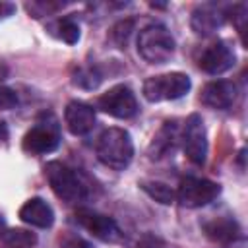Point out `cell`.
<instances>
[{
    "label": "cell",
    "instance_id": "obj_1",
    "mask_svg": "<svg viewBox=\"0 0 248 248\" xmlns=\"http://www.w3.org/2000/svg\"><path fill=\"white\" fill-rule=\"evenodd\" d=\"M97 159L114 170H124L134 157L132 136L124 128H107L97 140Z\"/></svg>",
    "mask_w": 248,
    "mask_h": 248
},
{
    "label": "cell",
    "instance_id": "obj_2",
    "mask_svg": "<svg viewBox=\"0 0 248 248\" xmlns=\"http://www.w3.org/2000/svg\"><path fill=\"white\" fill-rule=\"evenodd\" d=\"M138 52L149 64H165L174 54V39L165 25L149 23L138 35Z\"/></svg>",
    "mask_w": 248,
    "mask_h": 248
},
{
    "label": "cell",
    "instance_id": "obj_3",
    "mask_svg": "<svg viewBox=\"0 0 248 248\" xmlns=\"http://www.w3.org/2000/svg\"><path fill=\"white\" fill-rule=\"evenodd\" d=\"M45 176L52 188V192L64 202H81L87 194V186L81 176L68 165L60 161H48L45 165Z\"/></svg>",
    "mask_w": 248,
    "mask_h": 248
},
{
    "label": "cell",
    "instance_id": "obj_4",
    "mask_svg": "<svg viewBox=\"0 0 248 248\" xmlns=\"http://www.w3.org/2000/svg\"><path fill=\"white\" fill-rule=\"evenodd\" d=\"M58 145H60V126L52 114H43L35 122V126H31L25 132L21 140V149L29 155L52 153Z\"/></svg>",
    "mask_w": 248,
    "mask_h": 248
},
{
    "label": "cell",
    "instance_id": "obj_5",
    "mask_svg": "<svg viewBox=\"0 0 248 248\" xmlns=\"http://www.w3.org/2000/svg\"><path fill=\"white\" fill-rule=\"evenodd\" d=\"M192 87V81L182 72H170L147 78L143 81V97L149 103H161V101H174L184 97Z\"/></svg>",
    "mask_w": 248,
    "mask_h": 248
},
{
    "label": "cell",
    "instance_id": "obj_6",
    "mask_svg": "<svg viewBox=\"0 0 248 248\" xmlns=\"http://www.w3.org/2000/svg\"><path fill=\"white\" fill-rule=\"evenodd\" d=\"M219 194H221V186L217 182L198 176H186L180 180V186L176 190V202L182 207L196 209L211 203Z\"/></svg>",
    "mask_w": 248,
    "mask_h": 248
},
{
    "label": "cell",
    "instance_id": "obj_7",
    "mask_svg": "<svg viewBox=\"0 0 248 248\" xmlns=\"http://www.w3.org/2000/svg\"><path fill=\"white\" fill-rule=\"evenodd\" d=\"M180 140L186 157L194 165L202 167L207 159V134H205V124L198 112H192L186 118Z\"/></svg>",
    "mask_w": 248,
    "mask_h": 248
},
{
    "label": "cell",
    "instance_id": "obj_8",
    "mask_svg": "<svg viewBox=\"0 0 248 248\" xmlns=\"http://www.w3.org/2000/svg\"><path fill=\"white\" fill-rule=\"evenodd\" d=\"M74 217H76V221L79 223L81 229H85L91 236H95L101 242L114 244V242H120L122 240L120 227L108 215H103V213L93 211V209H87V207H79Z\"/></svg>",
    "mask_w": 248,
    "mask_h": 248
},
{
    "label": "cell",
    "instance_id": "obj_9",
    "mask_svg": "<svg viewBox=\"0 0 248 248\" xmlns=\"http://www.w3.org/2000/svg\"><path fill=\"white\" fill-rule=\"evenodd\" d=\"M97 107L114 118H132L138 112L136 95L124 83H118V85L110 87L107 93H103L97 99Z\"/></svg>",
    "mask_w": 248,
    "mask_h": 248
},
{
    "label": "cell",
    "instance_id": "obj_10",
    "mask_svg": "<svg viewBox=\"0 0 248 248\" xmlns=\"http://www.w3.org/2000/svg\"><path fill=\"white\" fill-rule=\"evenodd\" d=\"M234 50L227 41H215L198 58V66L209 76H221L234 66Z\"/></svg>",
    "mask_w": 248,
    "mask_h": 248
},
{
    "label": "cell",
    "instance_id": "obj_11",
    "mask_svg": "<svg viewBox=\"0 0 248 248\" xmlns=\"http://www.w3.org/2000/svg\"><path fill=\"white\" fill-rule=\"evenodd\" d=\"M225 19H227V8L207 2V4H200L194 8L190 16V27L196 35L209 37L225 23Z\"/></svg>",
    "mask_w": 248,
    "mask_h": 248
},
{
    "label": "cell",
    "instance_id": "obj_12",
    "mask_svg": "<svg viewBox=\"0 0 248 248\" xmlns=\"http://www.w3.org/2000/svg\"><path fill=\"white\" fill-rule=\"evenodd\" d=\"M238 89L232 81L229 79H215L205 83V87L202 89V103L209 108H217V110H225L231 108L232 103L236 101Z\"/></svg>",
    "mask_w": 248,
    "mask_h": 248
},
{
    "label": "cell",
    "instance_id": "obj_13",
    "mask_svg": "<svg viewBox=\"0 0 248 248\" xmlns=\"http://www.w3.org/2000/svg\"><path fill=\"white\" fill-rule=\"evenodd\" d=\"M64 120L74 136H85L95 126V110L91 105L81 101H70L64 110Z\"/></svg>",
    "mask_w": 248,
    "mask_h": 248
},
{
    "label": "cell",
    "instance_id": "obj_14",
    "mask_svg": "<svg viewBox=\"0 0 248 248\" xmlns=\"http://www.w3.org/2000/svg\"><path fill=\"white\" fill-rule=\"evenodd\" d=\"M178 140H180V136H178L176 120H167V122L157 130V134L153 136V140L149 141V147H147L149 159H151V161H159V159L167 157L169 153L174 151Z\"/></svg>",
    "mask_w": 248,
    "mask_h": 248
},
{
    "label": "cell",
    "instance_id": "obj_15",
    "mask_svg": "<svg viewBox=\"0 0 248 248\" xmlns=\"http://www.w3.org/2000/svg\"><path fill=\"white\" fill-rule=\"evenodd\" d=\"M19 219L31 227L48 229L54 223V211L43 198H31L19 207Z\"/></svg>",
    "mask_w": 248,
    "mask_h": 248
},
{
    "label": "cell",
    "instance_id": "obj_16",
    "mask_svg": "<svg viewBox=\"0 0 248 248\" xmlns=\"http://www.w3.org/2000/svg\"><path fill=\"white\" fill-rule=\"evenodd\" d=\"M202 231L205 232L207 238L227 244V242H234L236 238H240V227L232 217H215V219H207L202 223Z\"/></svg>",
    "mask_w": 248,
    "mask_h": 248
},
{
    "label": "cell",
    "instance_id": "obj_17",
    "mask_svg": "<svg viewBox=\"0 0 248 248\" xmlns=\"http://www.w3.org/2000/svg\"><path fill=\"white\" fill-rule=\"evenodd\" d=\"M48 33L54 35L56 39L68 43V45H76L79 41V25L72 19V17H58L48 25Z\"/></svg>",
    "mask_w": 248,
    "mask_h": 248
},
{
    "label": "cell",
    "instance_id": "obj_18",
    "mask_svg": "<svg viewBox=\"0 0 248 248\" xmlns=\"http://www.w3.org/2000/svg\"><path fill=\"white\" fill-rule=\"evenodd\" d=\"M140 188L149 196L153 198L155 202L163 203V205H170L176 202V192L165 184V182H159V180H140Z\"/></svg>",
    "mask_w": 248,
    "mask_h": 248
},
{
    "label": "cell",
    "instance_id": "obj_19",
    "mask_svg": "<svg viewBox=\"0 0 248 248\" xmlns=\"http://www.w3.org/2000/svg\"><path fill=\"white\" fill-rule=\"evenodd\" d=\"M8 248H33L37 244V234L27 229H8L0 236Z\"/></svg>",
    "mask_w": 248,
    "mask_h": 248
},
{
    "label": "cell",
    "instance_id": "obj_20",
    "mask_svg": "<svg viewBox=\"0 0 248 248\" xmlns=\"http://www.w3.org/2000/svg\"><path fill=\"white\" fill-rule=\"evenodd\" d=\"M132 31H134V19H120L118 23L112 25L108 37H110V41L114 43L116 48H126Z\"/></svg>",
    "mask_w": 248,
    "mask_h": 248
},
{
    "label": "cell",
    "instance_id": "obj_21",
    "mask_svg": "<svg viewBox=\"0 0 248 248\" xmlns=\"http://www.w3.org/2000/svg\"><path fill=\"white\" fill-rule=\"evenodd\" d=\"M74 83L83 89H95L101 83V74L95 68H79L74 76Z\"/></svg>",
    "mask_w": 248,
    "mask_h": 248
},
{
    "label": "cell",
    "instance_id": "obj_22",
    "mask_svg": "<svg viewBox=\"0 0 248 248\" xmlns=\"http://www.w3.org/2000/svg\"><path fill=\"white\" fill-rule=\"evenodd\" d=\"M58 248H93V246L76 232H64L58 238Z\"/></svg>",
    "mask_w": 248,
    "mask_h": 248
},
{
    "label": "cell",
    "instance_id": "obj_23",
    "mask_svg": "<svg viewBox=\"0 0 248 248\" xmlns=\"http://www.w3.org/2000/svg\"><path fill=\"white\" fill-rule=\"evenodd\" d=\"M62 6H64V2L62 4L60 2H56V4H52V2H33V4H27L25 8L33 14V17H41V16H48V14L56 12Z\"/></svg>",
    "mask_w": 248,
    "mask_h": 248
},
{
    "label": "cell",
    "instance_id": "obj_24",
    "mask_svg": "<svg viewBox=\"0 0 248 248\" xmlns=\"http://www.w3.org/2000/svg\"><path fill=\"white\" fill-rule=\"evenodd\" d=\"M132 248H165V242H163L157 234L145 232V234H141V236L136 240V244H134Z\"/></svg>",
    "mask_w": 248,
    "mask_h": 248
},
{
    "label": "cell",
    "instance_id": "obj_25",
    "mask_svg": "<svg viewBox=\"0 0 248 248\" xmlns=\"http://www.w3.org/2000/svg\"><path fill=\"white\" fill-rule=\"evenodd\" d=\"M17 105V95L14 89L6 87V85H0V110H8V108H14Z\"/></svg>",
    "mask_w": 248,
    "mask_h": 248
},
{
    "label": "cell",
    "instance_id": "obj_26",
    "mask_svg": "<svg viewBox=\"0 0 248 248\" xmlns=\"http://www.w3.org/2000/svg\"><path fill=\"white\" fill-rule=\"evenodd\" d=\"M14 10H16V6H14V4L0 2V19H4V17H8V16H12V14H14Z\"/></svg>",
    "mask_w": 248,
    "mask_h": 248
},
{
    "label": "cell",
    "instance_id": "obj_27",
    "mask_svg": "<svg viewBox=\"0 0 248 248\" xmlns=\"http://www.w3.org/2000/svg\"><path fill=\"white\" fill-rule=\"evenodd\" d=\"M6 138H8V126H6V122L0 120V141L6 140Z\"/></svg>",
    "mask_w": 248,
    "mask_h": 248
},
{
    "label": "cell",
    "instance_id": "obj_28",
    "mask_svg": "<svg viewBox=\"0 0 248 248\" xmlns=\"http://www.w3.org/2000/svg\"><path fill=\"white\" fill-rule=\"evenodd\" d=\"M4 231H6V219H4L2 213H0V236L4 234Z\"/></svg>",
    "mask_w": 248,
    "mask_h": 248
}]
</instances>
